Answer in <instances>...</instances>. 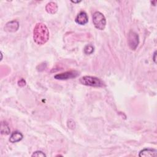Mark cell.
<instances>
[{
    "label": "cell",
    "mask_w": 157,
    "mask_h": 157,
    "mask_svg": "<svg viewBox=\"0 0 157 157\" xmlns=\"http://www.w3.org/2000/svg\"><path fill=\"white\" fill-rule=\"evenodd\" d=\"M139 42L138 34L134 31H129L128 36V44L129 48L132 50H136L139 44Z\"/></svg>",
    "instance_id": "cell-4"
},
{
    "label": "cell",
    "mask_w": 157,
    "mask_h": 157,
    "mask_svg": "<svg viewBox=\"0 0 157 157\" xmlns=\"http://www.w3.org/2000/svg\"><path fill=\"white\" fill-rule=\"evenodd\" d=\"M1 133L2 134L7 135L10 133V129L9 128V126L6 122H2L1 123Z\"/></svg>",
    "instance_id": "cell-11"
},
{
    "label": "cell",
    "mask_w": 157,
    "mask_h": 157,
    "mask_svg": "<svg viewBox=\"0 0 157 157\" xmlns=\"http://www.w3.org/2000/svg\"><path fill=\"white\" fill-rule=\"evenodd\" d=\"M79 75V72L75 70H72L69 71H66L65 72L58 74L54 76L55 78L57 80H67L70 78H73L77 77Z\"/></svg>",
    "instance_id": "cell-5"
},
{
    "label": "cell",
    "mask_w": 157,
    "mask_h": 157,
    "mask_svg": "<svg viewBox=\"0 0 157 157\" xmlns=\"http://www.w3.org/2000/svg\"><path fill=\"white\" fill-rule=\"evenodd\" d=\"M140 157H151L157 156V151L155 149L145 148L139 152Z\"/></svg>",
    "instance_id": "cell-7"
},
{
    "label": "cell",
    "mask_w": 157,
    "mask_h": 157,
    "mask_svg": "<svg viewBox=\"0 0 157 157\" xmlns=\"http://www.w3.org/2000/svg\"><path fill=\"white\" fill-rule=\"evenodd\" d=\"M79 82L81 84L90 86L93 87H103L105 86L104 82L99 78L93 76H83L79 79Z\"/></svg>",
    "instance_id": "cell-2"
},
{
    "label": "cell",
    "mask_w": 157,
    "mask_h": 157,
    "mask_svg": "<svg viewBox=\"0 0 157 157\" xmlns=\"http://www.w3.org/2000/svg\"><path fill=\"white\" fill-rule=\"evenodd\" d=\"M32 156H37V157H45L46 155L43 153L42 151H36L33 153V154L31 155Z\"/></svg>",
    "instance_id": "cell-13"
},
{
    "label": "cell",
    "mask_w": 157,
    "mask_h": 157,
    "mask_svg": "<svg viewBox=\"0 0 157 157\" xmlns=\"http://www.w3.org/2000/svg\"><path fill=\"white\" fill-rule=\"evenodd\" d=\"M45 9L48 13L53 14L56 12L58 10V6L55 2H50L47 4Z\"/></svg>",
    "instance_id": "cell-10"
},
{
    "label": "cell",
    "mask_w": 157,
    "mask_h": 157,
    "mask_svg": "<svg viewBox=\"0 0 157 157\" xmlns=\"http://www.w3.org/2000/svg\"><path fill=\"white\" fill-rule=\"evenodd\" d=\"M23 134L18 131L13 132L9 138V141L12 143H15L20 141L23 139Z\"/></svg>",
    "instance_id": "cell-9"
},
{
    "label": "cell",
    "mask_w": 157,
    "mask_h": 157,
    "mask_svg": "<svg viewBox=\"0 0 157 157\" xmlns=\"http://www.w3.org/2000/svg\"><path fill=\"white\" fill-rule=\"evenodd\" d=\"M94 47L91 45H87L84 48V53L86 55H91L94 52Z\"/></svg>",
    "instance_id": "cell-12"
},
{
    "label": "cell",
    "mask_w": 157,
    "mask_h": 157,
    "mask_svg": "<svg viewBox=\"0 0 157 157\" xmlns=\"http://www.w3.org/2000/svg\"><path fill=\"white\" fill-rule=\"evenodd\" d=\"M33 39L37 45H43L49 39V31L47 27L42 23L36 25L33 31Z\"/></svg>",
    "instance_id": "cell-1"
},
{
    "label": "cell",
    "mask_w": 157,
    "mask_h": 157,
    "mask_svg": "<svg viewBox=\"0 0 157 157\" xmlns=\"http://www.w3.org/2000/svg\"><path fill=\"white\" fill-rule=\"evenodd\" d=\"M156 51H155L153 53V59L154 61V62L156 63Z\"/></svg>",
    "instance_id": "cell-15"
},
{
    "label": "cell",
    "mask_w": 157,
    "mask_h": 157,
    "mask_svg": "<svg viewBox=\"0 0 157 157\" xmlns=\"http://www.w3.org/2000/svg\"><path fill=\"white\" fill-rule=\"evenodd\" d=\"M75 22L80 25H84L88 21V18L86 12L82 11L77 15L75 18Z\"/></svg>",
    "instance_id": "cell-6"
},
{
    "label": "cell",
    "mask_w": 157,
    "mask_h": 157,
    "mask_svg": "<svg viewBox=\"0 0 157 157\" xmlns=\"http://www.w3.org/2000/svg\"><path fill=\"white\" fill-rule=\"evenodd\" d=\"M18 85L20 86H25L26 85V82H25V80L24 79H21L20 81H18Z\"/></svg>",
    "instance_id": "cell-14"
},
{
    "label": "cell",
    "mask_w": 157,
    "mask_h": 157,
    "mask_svg": "<svg viewBox=\"0 0 157 157\" xmlns=\"http://www.w3.org/2000/svg\"><path fill=\"white\" fill-rule=\"evenodd\" d=\"M18 27H19L18 22L16 20H13L8 22L6 24L4 29H6V31L8 32H15L18 30Z\"/></svg>",
    "instance_id": "cell-8"
},
{
    "label": "cell",
    "mask_w": 157,
    "mask_h": 157,
    "mask_svg": "<svg viewBox=\"0 0 157 157\" xmlns=\"http://www.w3.org/2000/svg\"><path fill=\"white\" fill-rule=\"evenodd\" d=\"M93 23L96 28L103 30L106 25V19L101 12H95L93 15Z\"/></svg>",
    "instance_id": "cell-3"
}]
</instances>
